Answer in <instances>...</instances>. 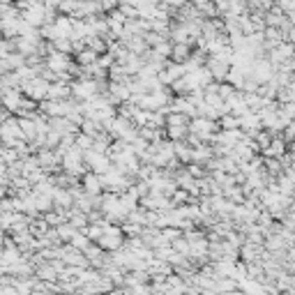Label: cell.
I'll return each instance as SVG.
<instances>
[{"label":"cell","mask_w":295,"mask_h":295,"mask_svg":"<svg viewBox=\"0 0 295 295\" xmlns=\"http://www.w3.org/2000/svg\"><path fill=\"white\" fill-rule=\"evenodd\" d=\"M58 143H60V134L53 132V129H46V134H44V148H56Z\"/></svg>","instance_id":"cell-38"},{"label":"cell","mask_w":295,"mask_h":295,"mask_svg":"<svg viewBox=\"0 0 295 295\" xmlns=\"http://www.w3.org/2000/svg\"><path fill=\"white\" fill-rule=\"evenodd\" d=\"M39 30V37L42 39H49V42H53V39H58L60 37V35H58V30H56V25L53 23H42L37 28Z\"/></svg>","instance_id":"cell-26"},{"label":"cell","mask_w":295,"mask_h":295,"mask_svg":"<svg viewBox=\"0 0 295 295\" xmlns=\"http://www.w3.org/2000/svg\"><path fill=\"white\" fill-rule=\"evenodd\" d=\"M9 115H12V113H9V111H7V108L2 106V104H0V122H5V120L9 118Z\"/></svg>","instance_id":"cell-44"},{"label":"cell","mask_w":295,"mask_h":295,"mask_svg":"<svg viewBox=\"0 0 295 295\" xmlns=\"http://www.w3.org/2000/svg\"><path fill=\"white\" fill-rule=\"evenodd\" d=\"M118 9L122 12L125 19H138V7L132 2H118Z\"/></svg>","instance_id":"cell-35"},{"label":"cell","mask_w":295,"mask_h":295,"mask_svg":"<svg viewBox=\"0 0 295 295\" xmlns=\"http://www.w3.org/2000/svg\"><path fill=\"white\" fill-rule=\"evenodd\" d=\"M42 5H44L46 9H58V5H60V0H42Z\"/></svg>","instance_id":"cell-43"},{"label":"cell","mask_w":295,"mask_h":295,"mask_svg":"<svg viewBox=\"0 0 295 295\" xmlns=\"http://www.w3.org/2000/svg\"><path fill=\"white\" fill-rule=\"evenodd\" d=\"M189 118L180 111H169L166 113V127H187Z\"/></svg>","instance_id":"cell-21"},{"label":"cell","mask_w":295,"mask_h":295,"mask_svg":"<svg viewBox=\"0 0 295 295\" xmlns=\"http://www.w3.org/2000/svg\"><path fill=\"white\" fill-rule=\"evenodd\" d=\"M19 90L25 97H30V99H35V101H42L46 97V90H49V81H44L42 76H32L28 81H21Z\"/></svg>","instance_id":"cell-1"},{"label":"cell","mask_w":295,"mask_h":295,"mask_svg":"<svg viewBox=\"0 0 295 295\" xmlns=\"http://www.w3.org/2000/svg\"><path fill=\"white\" fill-rule=\"evenodd\" d=\"M272 65L265 60V58H254L251 60V65H249V74L256 79L258 83H268L270 81V76H272Z\"/></svg>","instance_id":"cell-4"},{"label":"cell","mask_w":295,"mask_h":295,"mask_svg":"<svg viewBox=\"0 0 295 295\" xmlns=\"http://www.w3.org/2000/svg\"><path fill=\"white\" fill-rule=\"evenodd\" d=\"M171 245V249L173 251H178V254H185V256H189V242L185 238H182V235H178V238H173L169 242Z\"/></svg>","instance_id":"cell-28"},{"label":"cell","mask_w":295,"mask_h":295,"mask_svg":"<svg viewBox=\"0 0 295 295\" xmlns=\"http://www.w3.org/2000/svg\"><path fill=\"white\" fill-rule=\"evenodd\" d=\"M2 240H5V233L0 231V249H2Z\"/></svg>","instance_id":"cell-45"},{"label":"cell","mask_w":295,"mask_h":295,"mask_svg":"<svg viewBox=\"0 0 295 295\" xmlns=\"http://www.w3.org/2000/svg\"><path fill=\"white\" fill-rule=\"evenodd\" d=\"M185 169H187V173L194 180H198V178H205L207 176V171H205V166L203 164H198V162H189V164H185Z\"/></svg>","instance_id":"cell-25"},{"label":"cell","mask_w":295,"mask_h":295,"mask_svg":"<svg viewBox=\"0 0 295 295\" xmlns=\"http://www.w3.org/2000/svg\"><path fill=\"white\" fill-rule=\"evenodd\" d=\"M275 5L282 9L284 16H289V19L295 21V0H275Z\"/></svg>","instance_id":"cell-27"},{"label":"cell","mask_w":295,"mask_h":295,"mask_svg":"<svg viewBox=\"0 0 295 295\" xmlns=\"http://www.w3.org/2000/svg\"><path fill=\"white\" fill-rule=\"evenodd\" d=\"M97 2H99L101 12L106 14V12H111V9H115V7H118V2H120V0H97Z\"/></svg>","instance_id":"cell-41"},{"label":"cell","mask_w":295,"mask_h":295,"mask_svg":"<svg viewBox=\"0 0 295 295\" xmlns=\"http://www.w3.org/2000/svg\"><path fill=\"white\" fill-rule=\"evenodd\" d=\"M72 97V90H69V83H60V81H53L49 83V90H46V99H53V101H63Z\"/></svg>","instance_id":"cell-7"},{"label":"cell","mask_w":295,"mask_h":295,"mask_svg":"<svg viewBox=\"0 0 295 295\" xmlns=\"http://www.w3.org/2000/svg\"><path fill=\"white\" fill-rule=\"evenodd\" d=\"M69 60H72V56H69V53H60V51H51L49 56L44 58V65L51 69V72H63V69H67Z\"/></svg>","instance_id":"cell-6"},{"label":"cell","mask_w":295,"mask_h":295,"mask_svg":"<svg viewBox=\"0 0 295 295\" xmlns=\"http://www.w3.org/2000/svg\"><path fill=\"white\" fill-rule=\"evenodd\" d=\"M95 63L99 65V67L108 69V67H111V65L115 63V60H113V56H111V53H108V51H104V53H99V56H97V60H95Z\"/></svg>","instance_id":"cell-40"},{"label":"cell","mask_w":295,"mask_h":295,"mask_svg":"<svg viewBox=\"0 0 295 295\" xmlns=\"http://www.w3.org/2000/svg\"><path fill=\"white\" fill-rule=\"evenodd\" d=\"M83 162L90 171H95L97 176L106 173L111 169V159L104 155V152H95V150H83Z\"/></svg>","instance_id":"cell-3"},{"label":"cell","mask_w":295,"mask_h":295,"mask_svg":"<svg viewBox=\"0 0 295 295\" xmlns=\"http://www.w3.org/2000/svg\"><path fill=\"white\" fill-rule=\"evenodd\" d=\"M81 189L86 194H101V180L95 171H86L81 176Z\"/></svg>","instance_id":"cell-8"},{"label":"cell","mask_w":295,"mask_h":295,"mask_svg":"<svg viewBox=\"0 0 295 295\" xmlns=\"http://www.w3.org/2000/svg\"><path fill=\"white\" fill-rule=\"evenodd\" d=\"M35 157H37L39 169H44L46 173H58L60 171V155L53 148H39L35 152Z\"/></svg>","instance_id":"cell-2"},{"label":"cell","mask_w":295,"mask_h":295,"mask_svg":"<svg viewBox=\"0 0 295 295\" xmlns=\"http://www.w3.org/2000/svg\"><path fill=\"white\" fill-rule=\"evenodd\" d=\"M166 129V138H171V141H182V138L187 136V127H164Z\"/></svg>","instance_id":"cell-31"},{"label":"cell","mask_w":295,"mask_h":295,"mask_svg":"<svg viewBox=\"0 0 295 295\" xmlns=\"http://www.w3.org/2000/svg\"><path fill=\"white\" fill-rule=\"evenodd\" d=\"M217 125H219V129H238L240 118L235 113H231V111H226V113H221L217 118Z\"/></svg>","instance_id":"cell-18"},{"label":"cell","mask_w":295,"mask_h":295,"mask_svg":"<svg viewBox=\"0 0 295 295\" xmlns=\"http://www.w3.org/2000/svg\"><path fill=\"white\" fill-rule=\"evenodd\" d=\"M67 221L76 228V231H79V228H83L86 224H88V214L83 212V210H79L76 205H72V207L67 210Z\"/></svg>","instance_id":"cell-10"},{"label":"cell","mask_w":295,"mask_h":295,"mask_svg":"<svg viewBox=\"0 0 295 295\" xmlns=\"http://www.w3.org/2000/svg\"><path fill=\"white\" fill-rule=\"evenodd\" d=\"M261 120L254 111H247V113L240 115V129H261Z\"/></svg>","instance_id":"cell-19"},{"label":"cell","mask_w":295,"mask_h":295,"mask_svg":"<svg viewBox=\"0 0 295 295\" xmlns=\"http://www.w3.org/2000/svg\"><path fill=\"white\" fill-rule=\"evenodd\" d=\"M56 233H58V238L63 240V242H67V240H69V238H72V235H74V233H76V228L72 226L69 221H63L60 226H56Z\"/></svg>","instance_id":"cell-29"},{"label":"cell","mask_w":295,"mask_h":295,"mask_svg":"<svg viewBox=\"0 0 295 295\" xmlns=\"http://www.w3.org/2000/svg\"><path fill=\"white\" fill-rule=\"evenodd\" d=\"M49 228L51 226L46 224V219L42 217V214H39V217H30V219H28V233H30V235H35V238L44 235Z\"/></svg>","instance_id":"cell-12"},{"label":"cell","mask_w":295,"mask_h":295,"mask_svg":"<svg viewBox=\"0 0 295 295\" xmlns=\"http://www.w3.org/2000/svg\"><path fill=\"white\" fill-rule=\"evenodd\" d=\"M178 235H182V231L178 226H164V228H159V238H162L164 242H171V240L178 238Z\"/></svg>","instance_id":"cell-36"},{"label":"cell","mask_w":295,"mask_h":295,"mask_svg":"<svg viewBox=\"0 0 295 295\" xmlns=\"http://www.w3.org/2000/svg\"><path fill=\"white\" fill-rule=\"evenodd\" d=\"M81 49H86V39H72V56Z\"/></svg>","instance_id":"cell-42"},{"label":"cell","mask_w":295,"mask_h":295,"mask_svg":"<svg viewBox=\"0 0 295 295\" xmlns=\"http://www.w3.org/2000/svg\"><path fill=\"white\" fill-rule=\"evenodd\" d=\"M79 129H81L83 134H88V136H97V134L101 132V129H104V127H101V122L99 120H93V118H83L81 120V125H79Z\"/></svg>","instance_id":"cell-17"},{"label":"cell","mask_w":295,"mask_h":295,"mask_svg":"<svg viewBox=\"0 0 295 295\" xmlns=\"http://www.w3.org/2000/svg\"><path fill=\"white\" fill-rule=\"evenodd\" d=\"M74 63L76 65H81V67H86V65H93L95 60H97V53H95L93 49H88V46H86V49H81V51H76L74 56Z\"/></svg>","instance_id":"cell-16"},{"label":"cell","mask_w":295,"mask_h":295,"mask_svg":"<svg viewBox=\"0 0 295 295\" xmlns=\"http://www.w3.org/2000/svg\"><path fill=\"white\" fill-rule=\"evenodd\" d=\"M67 242H69V245H72V247H74V249L83 251V249H86V247H88V245H90V242H93V240H90V238H88V235H86V233H81V231H76V233H74V235H72V238H69V240H67Z\"/></svg>","instance_id":"cell-23"},{"label":"cell","mask_w":295,"mask_h":295,"mask_svg":"<svg viewBox=\"0 0 295 295\" xmlns=\"http://www.w3.org/2000/svg\"><path fill=\"white\" fill-rule=\"evenodd\" d=\"M42 217L46 219V224H49V226H60L63 221H67V217H65V214H60V212H56V210H49V212H44Z\"/></svg>","instance_id":"cell-32"},{"label":"cell","mask_w":295,"mask_h":295,"mask_svg":"<svg viewBox=\"0 0 295 295\" xmlns=\"http://www.w3.org/2000/svg\"><path fill=\"white\" fill-rule=\"evenodd\" d=\"M108 95H113L118 101H127L129 99V88L125 83H115V81H108V88H106Z\"/></svg>","instance_id":"cell-15"},{"label":"cell","mask_w":295,"mask_h":295,"mask_svg":"<svg viewBox=\"0 0 295 295\" xmlns=\"http://www.w3.org/2000/svg\"><path fill=\"white\" fill-rule=\"evenodd\" d=\"M32 205L37 207L39 214L53 210V201H51V196H46V194H32Z\"/></svg>","instance_id":"cell-20"},{"label":"cell","mask_w":295,"mask_h":295,"mask_svg":"<svg viewBox=\"0 0 295 295\" xmlns=\"http://www.w3.org/2000/svg\"><path fill=\"white\" fill-rule=\"evenodd\" d=\"M203 65H205L207 72L212 74L214 81H224V76H226L228 67H231V63H228V60H221V58H217V56H207Z\"/></svg>","instance_id":"cell-5"},{"label":"cell","mask_w":295,"mask_h":295,"mask_svg":"<svg viewBox=\"0 0 295 295\" xmlns=\"http://www.w3.org/2000/svg\"><path fill=\"white\" fill-rule=\"evenodd\" d=\"M169 198H171V203H173V207H176V205H185V203H187V198H189V194L182 187H178L176 192L169 196Z\"/></svg>","instance_id":"cell-37"},{"label":"cell","mask_w":295,"mask_h":295,"mask_svg":"<svg viewBox=\"0 0 295 295\" xmlns=\"http://www.w3.org/2000/svg\"><path fill=\"white\" fill-rule=\"evenodd\" d=\"M74 145L79 148V150H90V148H93V136H88V134L79 132V134L74 136Z\"/></svg>","instance_id":"cell-34"},{"label":"cell","mask_w":295,"mask_h":295,"mask_svg":"<svg viewBox=\"0 0 295 295\" xmlns=\"http://www.w3.org/2000/svg\"><path fill=\"white\" fill-rule=\"evenodd\" d=\"M35 277H37V279H44V282H58V270L49 261H44V263H39L37 268H35Z\"/></svg>","instance_id":"cell-11"},{"label":"cell","mask_w":295,"mask_h":295,"mask_svg":"<svg viewBox=\"0 0 295 295\" xmlns=\"http://www.w3.org/2000/svg\"><path fill=\"white\" fill-rule=\"evenodd\" d=\"M51 44H53V51H60V53H69L72 56V39L69 37H58Z\"/></svg>","instance_id":"cell-30"},{"label":"cell","mask_w":295,"mask_h":295,"mask_svg":"<svg viewBox=\"0 0 295 295\" xmlns=\"http://www.w3.org/2000/svg\"><path fill=\"white\" fill-rule=\"evenodd\" d=\"M79 5V0H60V5H58V14H72L74 12V7Z\"/></svg>","instance_id":"cell-39"},{"label":"cell","mask_w":295,"mask_h":295,"mask_svg":"<svg viewBox=\"0 0 295 295\" xmlns=\"http://www.w3.org/2000/svg\"><path fill=\"white\" fill-rule=\"evenodd\" d=\"M242 101L247 104V108H249V111H258V108H263L270 99H263V97H261L256 90H254V93H245V90H242Z\"/></svg>","instance_id":"cell-13"},{"label":"cell","mask_w":295,"mask_h":295,"mask_svg":"<svg viewBox=\"0 0 295 295\" xmlns=\"http://www.w3.org/2000/svg\"><path fill=\"white\" fill-rule=\"evenodd\" d=\"M189 53H192V46L185 44V42H171V53H169V60H173V63H185L189 58Z\"/></svg>","instance_id":"cell-9"},{"label":"cell","mask_w":295,"mask_h":295,"mask_svg":"<svg viewBox=\"0 0 295 295\" xmlns=\"http://www.w3.org/2000/svg\"><path fill=\"white\" fill-rule=\"evenodd\" d=\"M275 99L279 101V104H286V101H295V83H293V86H282V88H277Z\"/></svg>","instance_id":"cell-22"},{"label":"cell","mask_w":295,"mask_h":295,"mask_svg":"<svg viewBox=\"0 0 295 295\" xmlns=\"http://www.w3.org/2000/svg\"><path fill=\"white\" fill-rule=\"evenodd\" d=\"M173 155L180 159V164L192 162V148H189L185 141H173Z\"/></svg>","instance_id":"cell-14"},{"label":"cell","mask_w":295,"mask_h":295,"mask_svg":"<svg viewBox=\"0 0 295 295\" xmlns=\"http://www.w3.org/2000/svg\"><path fill=\"white\" fill-rule=\"evenodd\" d=\"M2 58H5L7 67L12 69V72H14V69H19L21 65L25 63V56H23V53H19V51H12V53H7V56H2Z\"/></svg>","instance_id":"cell-24"},{"label":"cell","mask_w":295,"mask_h":295,"mask_svg":"<svg viewBox=\"0 0 295 295\" xmlns=\"http://www.w3.org/2000/svg\"><path fill=\"white\" fill-rule=\"evenodd\" d=\"M279 136H282L284 143H293V141H295V122H293V120H291V122H286V125L282 127Z\"/></svg>","instance_id":"cell-33"}]
</instances>
